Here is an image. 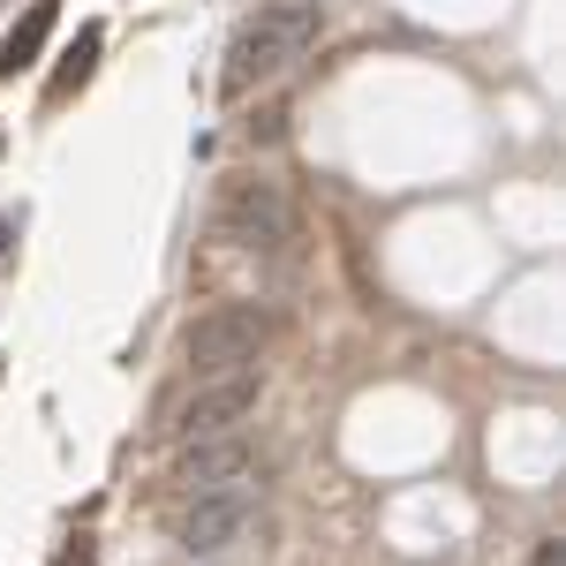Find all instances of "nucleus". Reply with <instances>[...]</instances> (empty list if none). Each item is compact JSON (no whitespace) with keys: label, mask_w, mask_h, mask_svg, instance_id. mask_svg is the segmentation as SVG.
<instances>
[{"label":"nucleus","mask_w":566,"mask_h":566,"mask_svg":"<svg viewBox=\"0 0 566 566\" xmlns=\"http://www.w3.org/2000/svg\"><path fill=\"white\" fill-rule=\"evenodd\" d=\"M250 536H258V499L250 491H189L175 506V544L189 559H227Z\"/></svg>","instance_id":"4"},{"label":"nucleus","mask_w":566,"mask_h":566,"mask_svg":"<svg viewBox=\"0 0 566 566\" xmlns=\"http://www.w3.org/2000/svg\"><path fill=\"white\" fill-rule=\"evenodd\" d=\"M53 23H61V0H31V8H23V23H15V31H8V45H0V76H23V69L45 53Z\"/></svg>","instance_id":"7"},{"label":"nucleus","mask_w":566,"mask_h":566,"mask_svg":"<svg viewBox=\"0 0 566 566\" xmlns=\"http://www.w3.org/2000/svg\"><path fill=\"white\" fill-rule=\"evenodd\" d=\"M212 234L219 242H234V250H295V234H303V219H295V205H287V189L280 181H227L212 205Z\"/></svg>","instance_id":"2"},{"label":"nucleus","mask_w":566,"mask_h":566,"mask_svg":"<svg viewBox=\"0 0 566 566\" xmlns=\"http://www.w3.org/2000/svg\"><path fill=\"white\" fill-rule=\"evenodd\" d=\"M317 23H325L317 0H272V8H258V15L227 39V91H250V84L287 76L310 45H317Z\"/></svg>","instance_id":"1"},{"label":"nucleus","mask_w":566,"mask_h":566,"mask_svg":"<svg viewBox=\"0 0 566 566\" xmlns=\"http://www.w3.org/2000/svg\"><path fill=\"white\" fill-rule=\"evenodd\" d=\"M98 45H106V31H98V23H84V31H76V45H69V69L53 76V98H69V91H84V84H91V61H98Z\"/></svg>","instance_id":"8"},{"label":"nucleus","mask_w":566,"mask_h":566,"mask_svg":"<svg viewBox=\"0 0 566 566\" xmlns=\"http://www.w3.org/2000/svg\"><path fill=\"white\" fill-rule=\"evenodd\" d=\"M0 250H8V219H0Z\"/></svg>","instance_id":"11"},{"label":"nucleus","mask_w":566,"mask_h":566,"mask_svg":"<svg viewBox=\"0 0 566 566\" xmlns=\"http://www.w3.org/2000/svg\"><path fill=\"white\" fill-rule=\"evenodd\" d=\"M61 566H98V559H91V544H69V559H61Z\"/></svg>","instance_id":"9"},{"label":"nucleus","mask_w":566,"mask_h":566,"mask_svg":"<svg viewBox=\"0 0 566 566\" xmlns=\"http://www.w3.org/2000/svg\"><path fill=\"white\" fill-rule=\"evenodd\" d=\"M258 476V446L242 431H219V438H181L175 453V483L181 491H242Z\"/></svg>","instance_id":"6"},{"label":"nucleus","mask_w":566,"mask_h":566,"mask_svg":"<svg viewBox=\"0 0 566 566\" xmlns=\"http://www.w3.org/2000/svg\"><path fill=\"white\" fill-rule=\"evenodd\" d=\"M264 340H272V317L258 303H212L205 317H189L181 355L197 378H227V370H258Z\"/></svg>","instance_id":"3"},{"label":"nucleus","mask_w":566,"mask_h":566,"mask_svg":"<svg viewBox=\"0 0 566 566\" xmlns=\"http://www.w3.org/2000/svg\"><path fill=\"white\" fill-rule=\"evenodd\" d=\"M536 566H559V536H552V544H536Z\"/></svg>","instance_id":"10"},{"label":"nucleus","mask_w":566,"mask_h":566,"mask_svg":"<svg viewBox=\"0 0 566 566\" xmlns=\"http://www.w3.org/2000/svg\"><path fill=\"white\" fill-rule=\"evenodd\" d=\"M264 378L258 370H227V378H197V392L175 408V431L181 438H219V431H242L250 408H258Z\"/></svg>","instance_id":"5"}]
</instances>
